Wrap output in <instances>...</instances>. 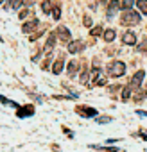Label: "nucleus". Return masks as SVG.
Wrapping results in <instances>:
<instances>
[{"label": "nucleus", "instance_id": "obj_25", "mask_svg": "<svg viewBox=\"0 0 147 152\" xmlns=\"http://www.w3.org/2000/svg\"><path fill=\"white\" fill-rule=\"evenodd\" d=\"M97 122H99V124H106V122H111V118L104 116V118H97Z\"/></svg>", "mask_w": 147, "mask_h": 152}, {"label": "nucleus", "instance_id": "obj_5", "mask_svg": "<svg viewBox=\"0 0 147 152\" xmlns=\"http://www.w3.org/2000/svg\"><path fill=\"white\" fill-rule=\"evenodd\" d=\"M34 115V106H25V107H18L16 116L18 118H25V116H32Z\"/></svg>", "mask_w": 147, "mask_h": 152}, {"label": "nucleus", "instance_id": "obj_18", "mask_svg": "<svg viewBox=\"0 0 147 152\" xmlns=\"http://www.w3.org/2000/svg\"><path fill=\"white\" fill-rule=\"evenodd\" d=\"M133 4H135V0H122L120 7H122V9H126V11H129V9L133 7Z\"/></svg>", "mask_w": 147, "mask_h": 152}, {"label": "nucleus", "instance_id": "obj_10", "mask_svg": "<svg viewBox=\"0 0 147 152\" xmlns=\"http://www.w3.org/2000/svg\"><path fill=\"white\" fill-rule=\"evenodd\" d=\"M56 39H57V34H54V32H50L49 34V39H47V43H45V52H50L52 48H54V45H56Z\"/></svg>", "mask_w": 147, "mask_h": 152}, {"label": "nucleus", "instance_id": "obj_15", "mask_svg": "<svg viewBox=\"0 0 147 152\" xmlns=\"http://www.w3.org/2000/svg\"><path fill=\"white\" fill-rule=\"evenodd\" d=\"M41 11L45 15H50L52 13V2L50 0H43V4H41Z\"/></svg>", "mask_w": 147, "mask_h": 152}, {"label": "nucleus", "instance_id": "obj_2", "mask_svg": "<svg viewBox=\"0 0 147 152\" xmlns=\"http://www.w3.org/2000/svg\"><path fill=\"white\" fill-rule=\"evenodd\" d=\"M120 22H122V25H136V23H140V15L129 9V11L122 13Z\"/></svg>", "mask_w": 147, "mask_h": 152}, {"label": "nucleus", "instance_id": "obj_14", "mask_svg": "<svg viewBox=\"0 0 147 152\" xmlns=\"http://www.w3.org/2000/svg\"><path fill=\"white\" fill-rule=\"evenodd\" d=\"M102 36H104V41L111 43V41L115 39V36H117V34H115V31H113V29H106V31L102 32Z\"/></svg>", "mask_w": 147, "mask_h": 152}, {"label": "nucleus", "instance_id": "obj_16", "mask_svg": "<svg viewBox=\"0 0 147 152\" xmlns=\"http://www.w3.org/2000/svg\"><path fill=\"white\" fill-rule=\"evenodd\" d=\"M76 68H77V63H76V61H70V63H68V75H70V77H74V75H76Z\"/></svg>", "mask_w": 147, "mask_h": 152}, {"label": "nucleus", "instance_id": "obj_8", "mask_svg": "<svg viewBox=\"0 0 147 152\" xmlns=\"http://www.w3.org/2000/svg\"><path fill=\"white\" fill-rule=\"evenodd\" d=\"M57 36H59V39H61V41H65V43H66V41H70V31H68L66 27H63V25H61V27H57Z\"/></svg>", "mask_w": 147, "mask_h": 152}, {"label": "nucleus", "instance_id": "obj_11", "mask_svg": "<svg viewBox=\"0 0 147 152\" xmlns=\"http://www.w3.org/2000/svg\"><path fill=\"white\" fill-rule=\"evenodd\" d=\"M118 7H120V2H118V0H110V6H108V18H111V16L118 11Z\"/></svg>", "mask_w": 147, "mask_h": 152}, {"label": "nucleus", "instance_id": "obj_29", "mask_svg": "<svg viewBox=\"0 0 147 152\" xmlns=\"http://www.w3.org/2000/svg\"><path fill=\"white\" fill-rule=\"evenodd\" d=\"M136 113H138V115H140V116H145V118H147V111H143V109H138V111H136Z\"/></svg>", "mask_w": 147, "mask_h": 152}, {"label": "nucleus", "instance_id": "obj_13", "mask_svg": "<svg viewBox=\"0 0 147 152\" xmlns=\"http://www.w3.org/2000/svg\"><path fill=\"white\" fill-rule=\"evenodd\" d=\"M63 66H65V59L59 57V59L52 64V73H54V75H59V73L63 72Z\"/></svg>", "mask_w": 147, "mask_h": 152}, {"label": "nucleus", "instance_id": "obj_30", "mask_svg": "<svg viewBox=\"0 0 147 152\" xmlns=\"http://www.w3.org/2000/svg\"><path fill=\"white\" fill-rule=\"evenodd\" d=\"M0 2H2V0H0Z\"/></svg>", "mask_w": 147, "mask_h": 152}, {"label": "nucleus", "instance_id": "obj_3", "mask_svg": "<svg viewBox=\"0 0 147 152\" xmlns=\"http://www.w3.org/2000/svg\"><path fill=\"white\" fill-rule=\"evenodd\" d=\"M76 113L83 118H97V115H99V111L95 107H90V106H77Z\"/></svg>", "mask_w": 147, "mask_h": 152}, {"label": "nucleus", "instance_id": "obj_23", "mask_svg": "<svg viewBox=\"0 0 147 152\" xmlns=\"http://www.w3.org/2000/svg\"><path fill=\"white\" fill-rule=\"evenodd\" d=\"M81 84H88V72L86 70L81 73Z\"/></svg>", "mask_w": 147, "mask_h": 152}, {"label": "nucleus", "instance_id": "obj_9", "mask_svg": "<svg viewBox=\"0 0 147 152\" xmlns=\"http://www.w3.org/2000/svg\"><path fill=\"white\" fill-rule=\"evenodd\" d=\"M122 41H124L126 45H135V43H136V34H135L133 31H127V32L122 36Z\"/></svg>", "mask_w": 147, "mask_h": 152}, {"label": "nucleus", "instance_id": "obj_7", "mask_svg": "<svg viewBox=\"0 0 147 152\" xmlns=\"http://www.w3.org/2000/svg\"><path fill=\"white\" fill-rule=\"evenodd\" d=\"M92 84H95V86H106V77L101 73V70L93 72V81H92Z\"/></svg>", "mask_w": 147, "mask_h": 152}, {"label": "nucleus", "instance_id": "obj_6", "mask_svg": "<svg viewBox=\"0 0 147 152\" xmlns=\"http://www.w3.org/2000/svg\"><path fill=\"white\" fill-rule=\"evenodd\" d=\"M83 48H85V45H83L81 41H70L68 47H66L68 54H77V52H81Z\"/></svg>", "mask_w": 147, "mask_h": 152}, {"label": "nucleus", "instance_id": "obj_21", "mask_svg": "<svg viewBox=\"0 0 147 152\" xmlns=\"http://www.w3.org/2000/svg\"><path fill=\"white\" fill-rule=\"evenodd\" d=\"M52 16H54V20H59V16H61V9H59V6H56L54 9H52Z\"/></svg>", "mask_w": 147, "mask_h": 152}, {"label": "nucleus", "instance_id": "obj_12", "mask_svg": "<svg viewBox=\"0 0 147 152\" xmlns=\"http://www.w3.org/2000/svg\"><path fill=\"white\" fill-rule=\"evenodd\" d=\"M40 25V22L38 20H31V22H27V23H24V27H22V31L25 32V34H29V32H32L36 27Z\"/></svg>", "mask_w": 147, "mask_h": 152}, {"label": "nucleus", "instance_id": "obj_24", "mask_svg": "<svg viewBox=\"0 0 147 152\" xmlns=\"http://www.w3.org/2000/svg\"><path fill=\"white\" fill-rule=\"evenodd\" d=\"M90 34H92V36H99V34H102V29H101V27H95V29L90 31Z\"/></svg>", "mask_w": 147, "mask_h": 152}, {"label": "nucleus", "instance_id": "obj_1", "mask_svg": "<svg viewBox=\"0 0 147 152\" xmlns=\"http://www.w3.org/2000/svg\"><path fill=\"white\" fill-rule=\"evenodd\" d=\"M126 73V63L124 61H111L108 64V75L110 77H122Z\"/></svg>", "mask_w": 147, "mask_h": 152}, {"label": "nucleus", "instance_id": "obj_4", "mask_svg": "<svg viewBox=\"0 0 147 152\" xmlns=\"http://www.w3.org/2000/svg\"><path fill=\"white\" fill-rule=\"evenodd\" d=\"M143 77H145V72H143V70H138V72L133 75V77H131V81H129V88H131V90L140 88V86H142Z\"/></svg>", "mask_w": 147, "mask_h": 152}, {"label": "nucleus", "instance_id": "obj_26", "mask_svg": "<svg viewBox=\"0 0 147 152\" xmlns=\"http://www.w3.org/2000/svg\"><path fill=\"white\" fill-rule=\"evenodd\" d=\"M138 50H140V52H147V41H145V43H142V45L138 47Z\"/></svg>", "mask_w": 147, "mask_h": 152}, {"label": "nucleus", "instance_id": "obj_22", "mask_svg": "<svg viewBox=\"0 0 147 152\" xmlns=\"http://www.w3.org/2000/svg\"><path fill=\"white\" fill-rule=\"evenodd\" d=\"M29 13H31V11L24 7V9H22V11L18 13V18H20V20H24V18H27V16H29Z\"/></svg>", "mask_w": 147, "mask_h": 152}, {"label": "nucleus", "instance_id": "obj_17", "mask_svg": "<svg viewBox=\"0 0 147 152\" xmlns=\"http://www.w3.org/2000/svg\"><path fill=\"white\" fill-rule=\"evenodd\" d=\"M138 9H140V13H143V15H147V0H138Z\"/></svg>", "mask_w": 147, "mask_h": 152}, {"label": "nucleus", "instance_id": "obj_20", "mask_svg": "<svg viewBox=\"0 0 147 152\" xmlns=\"http://www.w3.org/2000/svg\"><path fill=\"white\" fill-rule=\"evenodd\" d=\"M129 95H131V88L127 86V88H124V90H122V100H124V102H127V100H129Z\"/></svg>", "mask_w": 147, "mask_h": 152}, {"label": "nucleus", "instance_id": "obj_27", "mask_svg": "<svg viewBox=\"0 0 147 152\" xmlns=\"http://www.w3.org/2000/svg\"><path fill=\"white\" fill-rule=\"evenodd\" d=\"M85 25H86V27H90V25H92V20H90V16H85Z\"/></svg>", "mask_w": 147, "mask_h": 152}, {"label": "nucleus", "instance_id": "obj_28", "mask_svg": "<svg viewBox=\"0 0 147 152\" xmlns=\"http://www.w3.org/2000/svg\"><path fill=\"white\" fill-rule=\"evenodd\" d=\"M138 136H140L142 140H145V141H147V132H143V131H140V132H138Z\"/></svg>", "mask_w": 147, "mask_h": 152}, {"label": "nucleus", "instance_id": "obj_19", "mask_svg": "<svg viewBox=\"0 0 147 152\" xmlns=\"http://www.w3.org/2000/svg\"><path fill=\"white\" fill-rule=\"evenodd\" d=\"M0 102H2V104H7V106H13V107H16V109L20 107V106H18L16 102H11V100H7V99H6L4 95H0Z\"/></svg>", "mask_w": 147, "mask_h": 152}]
</instances>
